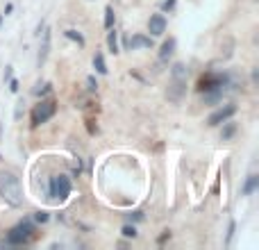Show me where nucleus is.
Listing matches in <instances>:
<instances>
[{
  "label": "nucleus",
  "mask_w": 259,
  "mask_h": 250,
  "mask_svg": "<svg viewBox=\"0 0 259 250\" xmlns=\"http://www.w3.org/2000/svg\"><path fill=\"white\" fill-rule=\"evenodd\" d=\"M0 198H3L9 207H21L23 205L21 182H18V178L14 173H9V171L0 173Z\"/></svg>",
  "instance_id": "1"
},
{
  "label": "nucleus",
  "mask_w": 259,
  "mask_h": 250,
  "mask_svg": "<svg viewBox=\"0 0 259 250\" xmlns=\"http://www.w3.org/2000/svg\"><path fill=\"white\" fill-rule=\"evenodd\" d=\"M187 80H189V68L182 62H175L170 66V87L166 91V96L173 103H180L184 98V94H187Z\"/></svg>",
  "instance_id": "2"
},
{
  "label": "nucleus",
  "mask_w": 259,
  "mask_h": 250,
  "mask_svg": "<svg viewBox=\"0 0 259 250\" xmlns=\"http://www.w3.org/2000/svg\"><path fill=\"white\" fill-rule=\"evenodd\" d=\"M32 234H34V225H32L30 221H23L16 228L9 230L7 243H12V246H23V243H27L32 239Z\"/></svg>",
  "instance_id": "3"
},
{
  "label": "nucleus",
  "mask_w": 259,
  "mask_h": 250,
  "mask_svg": "<svg viewBox=\"0 0 259 250\" xmlns=\"http://www.w3.org/2000/svg\"><path fill=\"white\" fill-rule=\"evenodd\" d=\"M57 114V103L55 100H41L34 109H32V125H44Z\"/></svg>",
  "instance_id": "4"
},
{
  "label": "nucleus",
  "mask_w": 259,
  "mask_h": 250,
  "mask_svg": "<svg viewBox=\"0 0 259 250\" xmlns=\"http://www.w3.org/2000/svg\"><path fill=\"white\" fill-rule=\"evenodd\" d=\"M48 191H50V198H55V200H66L71 196V180H68V175H55L50 180Z\"/></svg>",
  "instance_id": "5"
},
{
  "label": "nucleus",
  "mask_w": 259,
  "mask_h": 250,
  "mask_svg": "<svg viewBox=\"0 0 259 250\" xmlns=\"http://www.w3.org/2000/svg\"><path fill=\"white\" fill-rule=\"evenodd\" d=\"M237 114V105H223V107H219L216 112H211L209 116H207V125H211V128H216V125H223L225 121H230V118Z\"/></svg>",
  "instance_id": "6"
},
{
  "label": "nucleus",
  "mask_w": 259,
  "mask_h": 250,
  "mask_svg": "<svg viewBox=\"0 0 259 250\" xmlns=\"http://www.w3.org/2000/svg\"><path fill=\"white\" fill-rule=\"evenodd\" d=\"M166 16L164 14H152L150 18H148V32H150V36H161L166 32Z\"/></svg>",
  "instance_id": "7"
},
{
  "label": "nucleus",
  "mask_w": 259,
  "mask_h": 250,
  "mask_svg": "<svg viewBox=\"0 0 259 250\" xmlns=\"http://www.w3.org/2000/svg\"><path fill=\"white\" fill-rule=\"evenodd\" d=\"M125 48L127 50H146V48H152V36H148V34H132L125 41Z\"/></svg>",
  "instance_id": "8"
},
{
  "label": "nucleus",
  "mask_w": 259,
  "mask_h": 250,
  "mask_svg": "<svg viewBox=\"0 0 259 250\" xmlns=\"http://www.w3.org/2000/svg\"><path fill=\"white\" fill-rule=\"evenodd\" d=\"M48 53H50V30H48V27H44V30H41V48H39V57H36V64H39V68L46 64V59H48Z\"/></svg>",
  "instance_id": "9"
},
{
  "label": "nucleus",
  "mask_w": 259,
  "mask_h": 250,
  "mask_svg": "<svg viewBox=\"0 0 259 250\" xmlns=\"http://www.w3.org/2000/svg\"><path fill=\"white\" fill-rule=\"evenodd\" d=\"M175 39H168V41H164L161 44V50H159V59L161 62H168L170 57H173V53H175Z\"/></svg>",
  "instance_id": "10"
},
{
  "label": "nucleus",
  "mask_w": 259,
  "mask_h": 250,
  "mask_svg": "<svg viewBox=\"0 0 259 250\" xmlns=\"http://www.w3.org/2000/svg\"><path fill=\"white\" fill-rule=\"evenodd\" d=\"M257 187H259V175L250 173V175H248V180H246V184H243V189H241L243 196H250V193H255Z\"/></svg>",
  "instance_id": "11"
},
{
  "label": "nucleus",
  "mask_w": 259,
  "mask_h": 250,
  "mask_svg": "<svg viewBox=\"0 0 259 250\" xmlns=\"http://www.w3.org/2000/svg\"><path fill=\"white\" fill-rule=\"evenodd\" d=\"M107 46H109V53L112 55H118V32L114 27H109V34H107Z\"/></svg>",
  "instance_id": "12"
},
{
  "label": "nucleus",
  "mask_w": 259,
  "mask_h": 250,
  "mask_svg": "<svg viewBox=\"0 0 259 250\" xmlns=\"http://www.w3.org/2000/svg\"><path fill=\"white\" fill-rule=\"evenodd\" d=\"M94 68L100 73V75H107V64H105V55L103 53L94 55Z\"/></svg>",
  "instance_id": "13"
},
{
  "label": "nucleus",
  "mask_w": 259,
  "mask_h": 250,
  "mask_svg": "<svg viewBox=\"0 0 259 250\" xmlns=\"http://www.w3.org/2000/svg\"><path fill=\"white\" fill-rule=\"evenodd\" d=\"M114 21H116V16H114V9L107 5V7H105V27H107V30H109V27H114Z\"/></svg>",
  "instance_id": "14"
},
{
  "label": "nucleus",
  "mask_w": 259,
  "mask_h": 250,
  "mask_svg": "<svg viewBox=\"0 0 259 250\" xmlns=\"http://www.w3.org/2000/svg\"><path fill=\"white\" fill-rule=\"evenodd\" d=\"M64 34H66L71 41H77V46H84V36H82L77 30H66Z\"/></svg>",
  "instance_id": "15"
},
{
  "label": "nucleus",
  "mask_w": 259,
  "mask_h": 250,
  "mask_svg": "<svg viewBox=\"0 0 259 250\" xmlns=\"http://www.w3.org/2000/svg\"><path fill=\"white\" fill-rule=\"evenodd\" d=\"M123 237H127V239H134L137 237V228H134V225H123Z\"/></svg>",
  "instance_id": "16"
},
{
  "label": "nucleus",
  "mask_w": 259,
  "mask_h": 250,
  "mask_svg": "<svg viewBox=\"0 0 259 250\" xmlns=\"http://www.w3.org/2000/svg\"><path fill=\"white\" fill-rule=\"evenodd\" d=\"M225 123H228V128L223 130V134H221V137H223V139H230V137H232V134H234V130H237V125H234V123H230V121H225Z\"/></svg>",
  "instance_id": "17"
},
{
  "label": "nucleus",
  "mask_w": 259,
  "mask_h": 250,
  "mask_svg": "<svg viewBox=\"0 0 259 250\" xmlns=\"http://www.w3.org/2000/svg\"><path fill=\"white\" fill-rule=\"evenodd\" d=\"M39 87H41V85H39ZM50 89H53V85H48V82H46L41 89H34V94H36V96H44V94H50Z\"/></svg>",
  "instance_id": "18"
},
{
  "label": "nucleus",
  "mask_w": 259,
  "mask_h": 250,
  "mask_svg": "<svg viewBox=\"0 0 259 250\" xmlns=\"http://www.w3.org/2000/svg\"><path fill=\"white\" fill-rule=\"evenodd\" d=\"M34 219L39 221V223H46V221H48L50 216H48V212H36V214H34Z\"/></svg>",
  "instance_id": "19"
},
{
  "label": "nucleus",
  "mask_w": 259,
  "mask_h": 250,
  "mask_svg": "<svg viewBox=\"0 0 259 250\" xmlns=\"http://www.w3.org/2000/svg\"><path fill=\"white\" fill-rule=\"evenodd\" d=\"M87 85H89V91H96V89H98V82L94 80V75L87 77Z\"/></svg>",
  "instance_id": "20"
},
{
  "label": "nucleus",
  "mask_w": 259,
  "mask_h": 250,
  "mask_svg": "<svg viewBox=\"0 0 259 250\" xmlns=\"http://www.w3.org/2000/svg\"><path fill=\"white\" fill-rule=\"evenodd\" d=\"M173 7H175V0H164V5H161V9H166V12Z\"/></svg>",
  "instance_id": "21"
},
{
  "label": "nucleus",
  "mask_w": 259,
  "mask_h": 250,
  "mask_svg": "<svg viewBox=\"0 0 259 250\" xmlns=\"http://www.w3.org/2000/svg\"><path fill=\"white\" fill-rule=\"evenodd\" d=\"M234 228H237V225H234V223H230V232H228V241H225V243H228V246H230V241H232V234H234Z\"/></svg>",
  "instance_id": "22"
},
{
  "label": "nucleus",
  "mask_w": 259,
  "mask_h": 250,
  "mask_svg": "<svg viewBox=\"0 0 259 250\" xmlns=\"http://www.w3.org/2000/svg\"><path fill=\"white\" fill-rule=\"evenodd\" d=\"M257 82H259V68L255 66L252 68V85H257Z\"/></svg>",
  "instance_id": "23"
},
{
  "label": "nucleus",
  "mask_w": 259,
  "mask_h": 250,
  "mask_svg": "<svg viewBox=\"0 0 259 250\" xmlns=\"http://www.w3.org/2000/svg\"><path fill=\"white\" fill-rule=\"evenodd\" d=\"M9 91H14V94H16V91H18V82H16V80H12V82H9Z\"/></svg>",
  "instance_id": "24"
},
{
  "label": "nucleus",
  "mask_w": 259,
  "mask_h": 250,
  "mask_svg": "<svg viewBox=\"0 0 259 250\" xmlns=\"http://www.w3.org/2000/svg\"><path fill=\"white\" fill-rule=\"evenodd\" d=\"M0 23H3V14H0Z\"/></svg>",
  "instance_id": "25"
}]
</instances>
